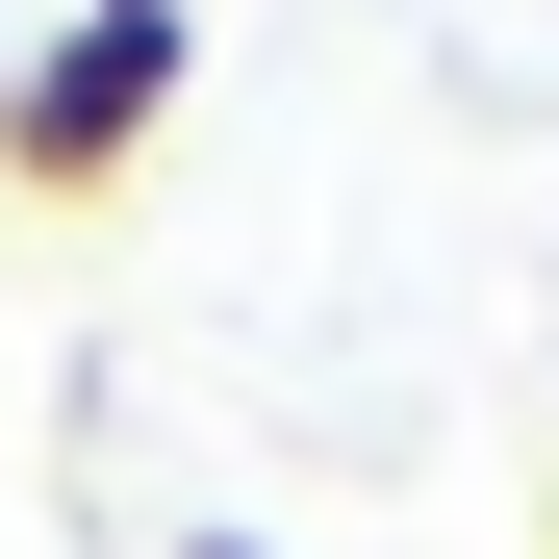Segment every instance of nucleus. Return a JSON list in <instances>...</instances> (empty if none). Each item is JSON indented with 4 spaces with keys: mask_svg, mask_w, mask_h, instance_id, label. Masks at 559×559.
<instances>
[{
    "mask_svg": "<svg viewBox=\"0 0 559 559\" xmlns=\"http://www.w3.org/2000/svg\"><path fill=\"white\" fill-rule=\"evenodd\" d=\"M103 26H153V0H103Z\"/></svg>",
    "mask_w": 559,
    "mask_h": 559,
    "instance_id": "obj_3",
    "label": "nucleus"
},
{
    "mask_svg": "<svg viewBox=\"0 0 559 559\" xmlns=\"http://www.w3.org/2000/svg\"><path fill=\"white\" fill-rule=\"evenodd\" d=\"M178 559H254V534H178Z\"/></svg>",
    "mask_w": 559,
    "mask_h": 559,
    "instance_id": "obj_2",
    "label": "nucleus"
},
{
    "mask_svg": "<svg viewBox=\"0 0 559 559\" xmlns=\"http://www.w3.org/2000/svg\"><path fill=\"white\" fill-rule=\"evenodd\" d=\"M178 76H204V0H153V26H103V0H76L51 51H0V178H26V204H103V178H153Z\"/></svg>",
    "mask_w": 559,
    "mask_h": 559,
    "instance_id": "obj_1",
    "label": "nucleus"
}]
</instances>
